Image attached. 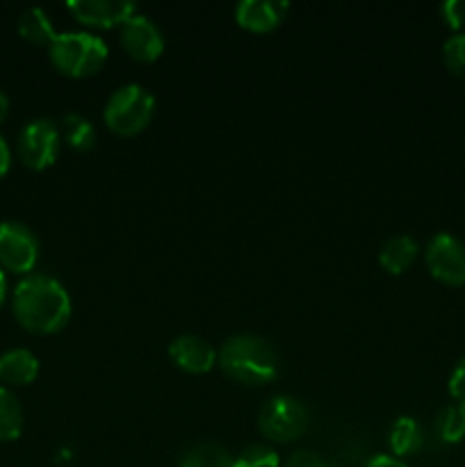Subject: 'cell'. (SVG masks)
I'll list each match as a JSON object with an SVG mask.
<instances>
[{
	"label": "cell",
	"instance_id": "obj_27",
	"mask_svg": "<svg viewBox=\"0 0 465 467\" xmlns=\"http://www.w3.org/2000/svg\"><path fill=\"white\" fill-rule=\"evenodd\" d=\"M9 167H12V149H9L7 140L0 135V181L7 176Z\"/></svg>",
	"mask_w": 465,
	"mask_h": 467
},
{
	"label": "cell",
	"instance_id": "obj_6",
	"mask_svg": "<svg viewBox=\"0 0 465 467\" xmlns=\"http://www.w3.org/2000/svg\"><path fill=\"white\" fill-rule=\"evenodd\" d=\"M59 149H62V135H59V123L53 119H32L18 132V160L32 171H44V169L53 167Z\"/></svg>",
	"mask_w": 465,
	"mask_h": 467
},
{
	"label": "cell",
	"instance_id": "obj_22",
	"mask_svg": "<svg viewBox=\"0 0 465 467\" xmlns=\"http://www.w3.org/2000/svg\"><path fill=\"white\" fill-rule=\"evenodd\" d=\"M442 59L445 67L454 73L456 78L465 80V32H456L442 46Z\"/></svg>",
	"mask_w": 465,
	"mask_h": 467
},
{
	"label": "cell",
	"instance_id": "obj_9",
	"mask_svg": "<svg viewBox=\"0 0 465 467\" xmlns=\"http://www.w3.org/2000/svg\"><path fill=\"white\" fill-rule=\"evenodd\" d=\"M119 41L123 50L137 62H155L164 53V35L153 18L135 14L119 27Z\"/></svg>",
	"mask_w": 465,
	"mask_h": 467
},
{
	"label": "cell",
	"instance_id": "obj_15",
	"mask_svg": "<svg viewBox=\"0 0 465 467\" xmlns=\"http://www.w3.org/2000/svg\"><path fill=\"white\" fill-rule=\"evenodd\" d=\"M418 251H419V246L413 237L395 235V237H390V240L383 242L381 251H378V263H381V267L386 269L388 274H395V276H399V274H404L406 269L415 263V258H418Z\"/></svg>",
	"mask_w": 465,
	"mask_h": 467
},
{
	"label": "cell",
	"instance_id": "obj_23",
	"mask_svg": "<svg viewBox=\"0 0 465 467\" xmlns=\"http://www.w3.org/2000/svg\"><path fill=\"white\" fill-rule=\"evenodd\" d=\"M440 16L451 30H460L465 26V0H447V3H442Z\"/></svg>",
	"mask_w": 465,
	"mask_h": 467
},
{
	"label": "cell",
	"instance_id": "obj_13",
	"mask_svg": "<svg viewBox=\"0 0 465 467\" xmlns=\"http://www.w3.org/2000/svg\"><path fill=\"white\" fill-rule=\"evenodd\" d=\"M39 377V358L30 349H9L0 354V383L7 386H30Z\"/></svg>",
	"mask_w": 465,
	"mask_h": 467
},
{
	"label": "cell",
	"instance_id": "obj_14",
	"mask_svg": "<svg viewBox=\"0 0 465 467\" xmlns=\"http://www.w3.org/2000/svg\"><path fill=\"white\" fill-rule=\"evenodd\" d=\"M388 445L395 459H404V456H413L422 450L424 445V429L415 418L401 415L392 422L390 433H388Z\"/></svg>",
	"mask_w": 465,
	"mask_h": 467
},
{
	"label": "cell",
	"instance_id": "obj_11",
	"mask_svg": "<svg viewBox=\"0 0 465 467\" xmlns=\"http://www.w3.org/2000/svg\"><path fill=\"white\" fill-rule=\"evenodd\" d=\"M169 358L178 369L187 374H205L217 365V351L205 337L185 333L173 337L169 345Z\"/></svg>",
	"mask_w": 465,
	"mask_h": 467
},
{
	"label": "cell",
	"instance_id": "obj_18",
	"mask_svg": "<svg viewBox=\"0 0 465 467\" xmlns=\"http://www.w3.org/2000/svg\"><path fill=\"white\" fill-rule=\"evenodd\" d=\"M18 35L26 41H30V44L50 46L55 36H57V32H55L53 21H50L48 14H46L44 9L27 7L26 12L18 16Z\"/></svg>",
	"mask_w": 465,
	"mask_h": 467
},
{
	"label": "cell",
	"instance_id": "obj_26",
	"mask_svg": "<svg viewBox=\"0 0 465 467\" xmlns=\"http://www.w3.org/2000/svg\"><path fill=\"white\" fill-rule=\"evenodd\" d=\"M363 467H408L401 459H395L392 454H377L367 461Z\"/></svg>",
	"mask_w": 465,
	"mask_h": 467
},
{
	"label": "cell",
	"instance_id": "obj_10",
	"mask_svg": "<svg viewBox=\"0 0 465 467\" xmlns=\"http://www.w3.org/2000/svg\"><path fill=\"white\" fill-rule=\"evenodd\" d=\"M67 9L76 21L91 27H121L137 14V5L128 0H71Z\"/></svg>",
	"mask_w": 465,
	"mask_h": 467
},
{
	"label": "cell",
	"instance_id": "obj_2",
	"mask_svg": "<svg viewBox=\"0 0 465 467\" xmlns=\"http://www.w3.org/2000/svg\"><path fill=\"white\" fill-rule=\"evenodd\" d=\"M217 363L226 377L244 386H267L281 372V360L272 342L253 333L228 337L217 351Z\"/></svg>",
	"mask_w": 465,
	"mask_h": 467
},
{
	"label": "cell",
	"instance_id": "obj_8",
	"mask_svg": "<svg viewBox=\"0 0 465 467\" xmlns=\"http://www.w3.org/2000/svg\"><path fill=\"white\" fill-rule=\"evenodd\" d=\"M424 260L436 281L445 285H465V244L451 233H438L429 240Z\"/></svg>",
	"mask_w": 465,
	"mask_h": 467
},
{
	"label": "cell",
	"instance_id": "obj_3",
	"mask_svg": "<svg viewBox=\"0 0 465 467\" xmlns=\"http://www.w3.org/2000/svg\"><path fill=\"white\" fill-rule=\"evenodd\" d=\"M108 44L91 32H57L48 46V57L62 76H94L108 62Z\"/></svg>",
	"mask_w": 465,
	"mask_h": 467
},
{
	"label": "cell",
	"instance_id": "obj_17",
	"mask_svg": "<svg viewBox=\"0 0 465 467\" xmlns=\"http://www.w3.org/2000/svg\"><path fill=\"white\" fill-rule=\"evenodd\" d=\"M23 427H26V413L9 388L0 386V442H12L21 438Z\"/></svg>",
	"mask_w": 465,
	"mask_h": 467
},
{
	"label": "cell",
	"instance_id": "obj_29",
	"mask_svg": "<svg viewBox=\"0 0 465 467\" xmlns=\"http://www.w3.org/2000/svg\"><path fill=\"white\" fill-rule=\"evenodd\" d=\"M5 301H7V276H5V272L0 269V308L5 306Z\"/></svg>",
	"mask_w": 465,
	"mask_h": 467
},
{
	"label": "cell",
	"instance_id": "obj_16",
	"mask_svg": "<svg viewBox=\"0 0 465 467\" xmlns=\"http://www.w3.org/2000/svg\"><path fill=\"white\" fill-rule=\"evenodd\" d=\"M59 135L67 146H71L78 153H87L96 144V128L87 117L78 112L64 114L59 121Z\"/></svg>",
	"mask_w": 465,
	"mask_h": 467
},
{
	"label": "cell",
	"instance_id": "obj_4",
	"mask_svg": "<svg viewBox=\"0 0 465 467\" xmlns=\"http://www.w3.org/2000/svg\"><path fill=\"white\" fill-rule=\"evenodd\" d=\"M155 114V99L146 87L137 82L117 87L109 94L108 103L103 108L105 126L121 137L140 135L149 128Z\"/></svg>",
	"mask_w": 465,
	"mask_h": 467
},
{
	"label": "cell",
	"instance_id": "obj_28",
	"mask_svg": "<svg viewBox=\"0 0 465 467\" xmlns=\"http://www.w3.org/2000/svg\"><path fill=\"white\" fill-rule=\"evenodd\" d=\"M7 114H9V99H7V94H5V91L0 89V126H3V123H5Z\"/></svg>",
	"mask_w": 465,
	"mask_h": 467
},
{
	"label": "cell",
	"instance_id": "obj_12",
	"mask_svg": "<svg viewBox=\"0 0 465 467\" xmlns=\"http://www.w3.org/2000/svg\"><path fill=\"white\" fill-rule=\"evenodd\" d=\"M290 5L281 0H242L235 7V18L244 30L269 32L285 18Z\"/></svg>",
	"mask_w": 465,
	"mask_h": 467
},
{
	"label": "cell",
	"instance_id": "obj_7",
	"mask_svg": "<svg viewBox=\"0 0 465 467\" xmlns=\"http://www.w3.org/2000/svg\"><path fill=\"white\" fill-rule=\"evenodd\" d=\"M41 244L27 223L7 219L0 222V269L9 274H27L39 263Z\"/></svg>",
	"mask_w": 465,
	"mask_h": 467
},
{
	"label": "cell",
	"instance_id": "obj_1",
	"mask_svg": "<svg viewBox=\"0 0 465 467\" xmlns=\"http://www.w3.org/2000/svg\"><path fill=\"white\" fill-rule=\"evenodd\" d=\"M12 313L26 331L53 336L68 324L73 304L57 278L48 274H27L12 292Z\"/></svg>",
	"mask_w": 465,
	"mask_h": 467
},
{
	"label": "cell",
	"instance_id": "obj_20",
	"mask_svg": "<svg viewBox=\"0 0 465 467\" xmlns=\"http://www.w3.org/2000/svg\"><path fill=\"white\" fill-rule=\"evenodd\" d=\"M436 436L445 445H456L465 438V409L459 404H447L436 415Z\"/></svg>",
	"mask_w": 465,
	"mask_h": 467
},
{
	"label": "cell",
	"instance_id": "obj_5",
	"mask_svg": "<svg viewBox=\"0 0 465 467\" xmlns=\"http://www.w3.org/2000/svg\"><path fill=\"white\" fill-rule=\"evenodd\" d=\"M310 413L296 397L276 395L263 404L258 413V429L267 441L292 442L305 433Z\"/></svg>",
	"mask_w": 465,
	"mask_h": 467
},
{
	"label": "cell",
	"instance_id": "obj_25",
	"mask_svg": "<svg viewBox=\"0 0 465 467\" xmlns=\"http://www.w3.org/2000/svg\"><path fill=\"white\" fill-rule=\"evenodd\" d=\"M281 467H328V465L324 463L317 454H313V451H294V454L285 461V465Z\"/></svg>",
	"mask_w": 465,
	"mask_h": 467
},
{
	"label": "cell",
	"instance_id": "obj_21",
	"mask_svg": "<svg viewBox=\"0 0 465 467\" xmlns=\"http://www.w3.org/2000/svg\"><path fill=\"white\" fill-rule=\"evenodd\" d=\"M235 467H281V456L269 445H249L235 456Z\"/></svg>",
	"mask_w": 465,
	"mask_h": 467
},
{
	"label": "cell",
	"instance_id": "obj_19",
	"mask_svg": "<svg viewBox=\"0 0 465 467\" xmlns=\"http://www.w3.org/2000/svg\"><path fill=\"white\" fill-rule=\"evenodd\" d=\"M181 467H235V459L214 442H199L185 451Z\"/></svg>",
	"mask_w": 465,
	"mask_h": 467
},
{
	"label": "cell",
	"instance_id": "obj_24",
	"mask_svg": "<svg viewBox=\"0 0 465 467\" xmlns=\"http://www.w3.org/2000/svg\"><path fill=\"white\" fill-rule=\"evenodd\" d=\"M450 395L451 400H454V404L463 406L465 409V358H460L459 363H456V368L451 369Z\"/></svg>",
	"mask_w": 465,
	"mask_h": 467
}]
</instances>
